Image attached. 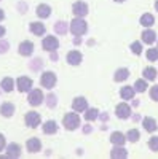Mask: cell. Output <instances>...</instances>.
I'll return each instance as SVG.
<instances>
[{
	"label": "cell",
	"instance_id": "obj_29",
	"mask_svg": "<svg viewBox=\"0 0 158 159\" xmlns=\"http://www.w3.org/2000/svg\"><path fill=\"white\" fill-rule=\"evenodd\" d=\"M99 116V111L96 108H88L86 113H85V119L86 121H93V119H96Z\"/></svg>",
	"mask_w": 158,
	"mask_h": 159
},
{
	"label": "cell",
	"instance_id": "obj_26",
	"mask_svg": "<svg viewBox=\"0 0 158 159\" xmlns=\"http://www.w3.org/2000/svg\"><path fill=\"white\" fill-rule=\"evenodd\" d=\"M155 22V18L153 15H150V13H146V15L141 16V24L144 25V27H150V25H153Z\"/></svg>",
	"mask_w": 158,
	"mask_h": 159
},
{
	"label": "cell",
	"instance_id": "obj_33",
	"mask_svg": "<svg viewBox=\"0 0 158 159\" xmlns=\"http://www.w3.org/2000/svg\"><path fill=\"white\" fill-rule=\"evenodd\" d=\"M147 59L152 61V62L158 59V48H150V49H147Z\"/></svg>",
	"mask_w": 158,
	"mask_h": 159
},
{
	"label": "cell",
	"instance_id": "obj_38",
	"mask_svg": "<svg viewBox=\"0 0 158 159\" xmlns=\"http://www.w3.org/2000/svg\"><path fill=\"white\" fill-rule=\"evenodd\" d=\"M150 97H152V100H156L158 102V84L150 88Z\"/></svg>",
	"mask_w": 158,
	"mask_h": 159
},
{
	"label": "cell",
	"instance_id": "obj_44",
	"mask_svg": "<svg viewBox=\"0 0 158 159\" xmlns=\"http://www.w3.org/2000/svg\"><path fill=\"white\" fill-rule=\"evenodd\" d=\"M5 18V13H3V10H0V21H2Z\"/></svg>",
	"mask_w": 158,
	"mask_h": 159
},
{
	"label": "cell",
	"instance_id": "obj_6",
	"mask_svg": "<svg viewBox=\"0 0 158 159\" xmlns=\"http://www.w3.org/2000/svg\"><path fill=\"white\" fill-rule=\"evenodd\" d=\"M43 100V92L40 89H32L29 92V97H27V102L31 105H34V107H37V105H40Z\"/></svg>",
	"mask_w": 158,
	"mask_h": 159
},
{
	"label": "cell",
	"instance_id": "obj_8",
	"mask_svg": "<svg viewBox=\"0 0 158 159\" xmlns=\"http://www.w3.org/2000/svg\"><path fill=\"white\" fill-rule=\"evenodd\" d=\"M16 84H18V91L19 92H27V91L32 89V80L27 78V76H19Z\"/></svg>",
	"mask_w": 158,
	"mask_h": 159
},
{
	"label": "cell",
	"instance_id": "obj_32",
	"mask_svg": "<svg viewBox=\"0 0 158 159\" xmlns=\"http://www.w3.org/2000/svg\"><path fill=\"white\" fill-rule=\"evenodd\" d=\"M2 89L7 91V92L13 91V80L11 78H3L2 80Z\"/></svg>",
	"mask_w": 158,
	"mask_h": 159
},
{
	"label": "cell",
	"instance_id": "obj_15",
	"mask_svg": "<svg viewBox=\"0 0 158 159\" xmlns=\"http://www.w3.org/2000/svg\"><path fill=\"white\" fill-rule=\"evenodd\" d=\"M110 156L113 159H120V157H126L128 156V151L123 148V145H115V148L110 151Z\"/></svg>",
	"mask_w": 158,
	"mask_h": 159
},
{
	"label": "cell",
	"instance_id": "obj_4",
	"mask_svg": "<svg viewBox=\"0 0 158 159\" xmlns=\"http://www.w3.org/2000/svg\"><path fill=\"white\" fill-rule=\"evenodd\" d=\"M58 46H59V42H58V38L53 37V35L45 37V40L42 42V48H43L45 51H50V52H53L55 49H58Z\"/></svg>",
	"mask_w": 158,
	"mask_h": 159
},
{
	"label": "cell",
	"instance_id": "obj_43",
	"mask_svg": "<svg viewBox=\"0 0 158 159\" xmlns=\"http://www.w3.org/2000/svg\"><path fill=\"white\" fill-rule=\"evenodd\" d=\"M51 61H58V54H56V52H51Z\"/></svg>",
	"mask_w": 158,
	"mask_h": 159
},
{
	"label": "cell",
	"instance_id": "obj_39",
	"mask_svg": "<svg viewBox=\"0 0 158 159\" xmlns=\"http://www.w3.org/2000/svg\"><path fill=\"white\" fill-rule=\"evenodd\" d=\"M3 148H5V137L0 134V151H2Z\"/></svg>",
	"mask_w": 158,
	"mask_h": 159
},
{
	"label": "cell",
	"instance_id": "obj_10",
	"mask_svg": "<svg viewBox=\"0 0 158 159\" xmlns=\"http://www.w3.org/2000/svg\"><path fill=\"white\" fill-rule=\"evenodd\" d=\"M72 108L75 111H86L88 110V102L85 97H75L72 102Z\"/></svg>",
	"mask_w": 158,
	"mask_h": 159
},
{
	"label": "cell",
	"instance_id": "obj_3",
	"mask_svg": "<svg viewBox=\"0 0 158 159\" xmlns=\"http://www.w3.org/2000/svg\"><path fill=\"white\" fill-rule=\"evenodd\" d=\"M40 84L45 88V89H53L56 84V75L53 72H45L40 78Z\"/></svg>",
	"mask_w": 158,
	"mask_h": 159
},
{
	"label": "cell",
	"instance_id": "obj_21",
	"mask_svg": "<svg viewBox=\"0 0 158 159\" xmlns=\"http://www.w3.org/2000/svg\"><path fill=\"white\" fill-rule=\"evenodd\" d=\"M56 132H58V124L55 121H46L43 124V134L51 135V134H56Z\"/></svg>",
	"mask_w": 158,
	"mask_h": 159
},
{
	"label": "cell",
	"instance_id": "obj_9",
	"mask_svg": "<svg viewBox=\"0 0 158 159\" xmlns=\"http://www.w3.org/2000/svg\"><path fill=\"white\" fill-rule=\"evenodd\" d=\"M115 113L120 119H126V118L131 116V107L126 105V103H118L117 108H115Z\"/></svg>",
	"mask_w": 158,
	"mask_h": 159
},
{
	"label": "cell",
	"instance_id": "obj_35",
	"mask_svg": "<svg viewBox=\"0 0 158 159\" xmlns=\"http://www.w3.org/2000/svg\"><path fill=\"white\" fill-rule=\"evenodd\" d=\"M149 148L152 151H158V137H152L149 140Z\"/></svg>",
	"mask_w": 158,
	"mask_h": 159
},
{
	"label": "cell",
	"instance_id": "obj_28",
	"mask_svg": "<svg viewBox=\"0 0 158 159\" xmlns=\"http://www.w3.org/2000/svg\"><path fill=\"white\" fill-rule=\"evenodd\" d=\"M139 137H141V134H139V130L137 129H131L128 134H126V140H129V142H137L139 140Z\"/></svg>",
	"mask_w": 158,
	"mask_h": 159
},
{
	"label": "cell",
	"instance_id": "obj_1",
	"mask_svg": "<svg viewBox=\"0 0 158 159\" xmlns=\"http://www.w3.org/2000/svg\"><path fill=\"white\" fill-rule=\"evenodd\" d=\"M70 32L74 34V35H83L85 32H86V29H88V25H86V22L83 21V18H75L72 22H70Z\"/></svg>",
	"mask_w": 158,
	"mask_h": 159
},
{
	"label": "cell",
	"instance_id": "obj_16",
	"mask_svg": "<svg viewBox=\"0 0 158 159\" xmlns=\"http://www.w3.org/2000/svg\"><path fill=\"white\" fill-rule=\"evenodd\" d=\"M142 126H144V129H146L147 132H155L158 129L156 121H155L153 118H144L142 119Z\"/></svg>",
	"mask_w": 158,
	"mask_h": 159
},
{
	"label": "cell",
	"instance_id": "obj_17",
	"mask_svg": "<svg viewBox=\"0 0 158 159\" xmlns=\"http://www.w3.org/2000/svg\"><path fill=\"white\" fill-rule=\"evenodd\" d=\"M50 15H51V7L50 5L42 3V5L37 7V16L38 18H50Z\"/></svg>",
	"mask_w": 158,
	"mask_h": 159
},
{
	"label": "cell",
	"instance_id": "obj_11",
	"mask_svg": "<svg viewBox=\"0 0 158 159\" xmlns=\"http://www.w3.org/2000/svg\"><path fill=\"white\" fill-rule=\"evenodd\" d=\"M26 147H27V151L29 153H38V151H40V148H42V143H40V140H38L37 137H32V139L27 140Z\"/></svg>",
	"mask_w": 158,
	"mask_h": 159
},
{
	"label": "cell",
	"instance_id": "obj_12",
	"mask_svg": "<svg viewBox=\"0 0 158 159\" xmlns=\"http://www.w3.org/2000/svg\"><path fill=\"white\" fill-rule=\"evenodd\" d=\"M82 59H83V56H82L80 51H70V52H67V62L70 65H78L82 62Z\"/></svg>",
	"mask_w": 158,
	"mask_h": 159
},
{
	"label": "cell",
	"instance_id": "obj_24",
	"mask_svg": "<svg viewBox=\"0 0 158 159\" xmlns=\"http://www.w3.org/2000/svg\"><path fill=\"white\" fill-rule=\"evenodd\" d=\"M110 142L113 145H123L126 142V137L122 134V132H113V134L110 135Z\"/></svg>",
	"mask_w": 158,
	"mask_h": 159
},
{
	"label": "cell",
	"instance_id": "obj_13",
	"mask_svg": "<svg viewBox=\"0 0 158 159\" xmlns=\"http://www.w3.org/2000/svg\"><path fill=\"white\" fill-rule=\"evenodd\" d=\"M7 156L8 157H19L21 156V147L18 143H10L8 147H7Z\"/></svg>",
	"mask_w": 158,
	"mask_h": 159
},
{
	"label": "cell",
	"instance_id": "obj_31",
	"mask_svg": "<svg viewBox=\"0 0 158 159\" xmlns=\"http://www.w3.org/2000/svg\"><path fill=\"white\" fill-rule=\"evenodd\" d=\"M45 100H46V105H48L50 108H55L56 105H58V97L55 94H48Z\"/></svg>",
	"mask_w": 158,
	"mask_h": 159
},
{
	"label": "cell",
	"instance_id": "obj_30",
	"mask_svg": "<svg viewBox=\"0 0 158 159\" xmlns=\"http://www.w3.org/2000/svg\"><path fill=\"white\" fill-rule=\"evenodd\" d=\"M146 89H147V81H146V80H137V81L134 83V91L144 92Z\"/></svg>",
	"mask_w": 158,
	"mask_h": 159
},
{
	"label": "cell",
	"instance_id": "obj_20",
	"mask_svg": "<svg viewBox=\"0 0 158 159\" xmlns=\"http://www.w3.org/2000/svg\"><path fill=\"white\" fill-rule=\"evenodd\" d=\"M134 88H131V86H125V88H122L120 89V96H122V99H125V100H129V99H133L134 97Z\"/></svg>",
	"mask_w": 158,
	"mask_h": 159
},
{
	"label": "cell",
	"instance_id": "obj_47",
	"mask_svg": "<svg viewBox=\"0 0 158 159\" xmlns=\"http://www.w3.org/2000/svg\"><path fill=\"white\" fill-rule=\"evenodd\" d=\"M0 2H2V0H0Z\"/></svg>",
	"mask_w": 158,
	"mask_h": 159
},
{
	"label": "cell",
	"instance_id": "obj_7",
	"mask_svg": "<svg viewBox=\"0 0 158 159\" xmlns=\"http://www.w3.org/2000/svg\"><path fill=\"white\" fill-rule=\"evenodd\" d=\"M72 13L77 18H83L88 15V5L85 2H75L72 5Z\"/></svg>",
	"mask_w": 158,
	"mask_h": 159
},
{
	"label": "cell",
	"instance_id": "obj_40",
	"mask_svg": "<svg viewBox=\"0 0 158 159\" xmlns=\"http://www.w3.org/2000/svg\"><path fill=\"white\" fill-rule=\"evenodd\" d=\"M91 130H93V127H91V126H85V127H83L85 134H91Z\"/></svg>",
	"mask_w": 158,
	"mask_h": 159
},
{
	"label": "cell",
	"instance_id": "obj_37",
	"mask_svg": "<svg viewBox=\"0 0 158 159\" xmlns=\"http://www.w3.org/2000/svg\"><path fill=\"white\" fill-rule=\"evenodd\" d=\"M8 48H10V43L7 40H0V54H3L5 51H8Z\"/></svg>",
	"mask_w": 158,
	"mask_h": 159
},
{
	"label": "cell",
	"instance_id": "obj_19",
	"mask_svg": "<svg viewBox=\"0 0 158 159\" xmlns=\"http://www.w3.org/2000/svg\"><path fill=\"white\" fill-rule=\"evenodd\" d=\"M0 113H2V116H7V118H10L13 113H15V105H13V103H10V102L3 103L2 107H0Z\"/></svg>",
	"mask_w": 158,
	"mask_h": 159
},
{
	"label": "cell",
	"instance_id": "obj_27",
	"mask_svg": "<svg viewBox=\"0 0 158 159\" xmlns=\"http://www.w3.org/2000/svg\"><path fill=\"white\" fill-rule=\"evenodd\" d=\"M142 75H144L146 80H149V81H153V80L156 78V70L153 67H147V69H144Z\"/></svg>",
	"mask_w": 158,
	"mask_h": 159
},
{
	"label": "cell",
	"instance_id": "obj_36",
	"mask_svg": "<svg viewBox=\"0 0 158 159\" xmlns=\"http://www.w3.org/2000/svg\"><path fill=\"white\" fill-rule=\"evenodd\" d=\"M131 51H133L134 54H141V52H142V46H141V43H139V42H134L133 45H131Z\"/></svg>",
	"mask_w": 158,
	"mask_h": 159
},
{
	"label": "cell",
	"instance_id": "obj_25",
	"mask_svg": "<svg viewBox=\"0 0 158 159\" xmlns=\"http://www.w3.org/2000/svg\"><path fill=\"white\" fill-rule=\"evenodd\" d=\"M69 30V24L67 22H64V21H58L55 24V32H58L59 35H64V34H67Z\"/></svg>",
	"mask_w": 158,
	"mask_h": 159
},
{
	"label": "cell",
	"instance_id": "obj_14",
	"mask_svg": "<svg viewBox=\"0 0 158 159\" xmlns=\"http://www.w3.org/2000/svg\"><path fill=\"white\" fill-rule=\"evenodd\" d=\"M18 51H19V54H22V56H31L32 51H34V43H31V42H22V43L19 45Z\"/></svg>",
	"mask_w": 158,
	"mask_h": 159
},
{
	"label": "cell",
	"instance_id": "obj_5",
	"mask_svg": "<svg viewBox=\"0 0 158 159\" xmlns=\"http://www.w3.org/2000/svg\"><path fill=\"white\" fill-rule=\"evenodd\" d=\"M24 121H26V126L35 129L37 126H40V115H38L37 111H29L27 115H26Z\"/></svg>",
	"mask_w": 158,
	"mask_h": 159
},
{
	"label": "cell",
	"instance_id": "obj_23",
	"mask_svg": "<svg viewBox=\"0 0 158 159\" xmlns=\"http://www.w3.org/2000/svg\"><path fill=\"white\" fill-rule=\"evenodd\" d=\"M129 76V70L128 69H118L117 72H115V76H113V80L115 81H125V80Z\"/></svg>",
	"mask_w": 158,
	"mask_h": 159
},
{
	"label": "cell",
	"instance_id": "obj_42",
	"mask_svg": "<svg viewBox=\"0 0 158 159\" xmlns=\"http://www.w3.org/2000/svg\"><path fill=\"white\" fill-rule=\"evenodd\" d=\"M5 35V27L3 25H0V37H3Z\"/></svg>",
	"mask_w": 158,
	"mask_h": 159
},
{
	"label": "cell",
	"instance_id": "obj_18",
	"mask_svg": "<svg viewBox=\"0 0 158 159\" xmlns=\"http://www.w3.org/2000/svg\"><path fill=\"white\" fill-rule=\"evenodd\" d=\"M142 40H144V43L152 45V43L155 42V40H156V34H155L153 30L147 29V30H144V32H142Z\"/></svg>",
	"mask_w": 158,
	"mask_h": 159
},
{
	"label": "cell",
	"instance_id": "obj_22",
	"mask_svg": "<svg viewBox=\"0 0 158 159\" xmlns=\"http://www.w3.org/2000/svg\"><path fill=\"white\" fill-rule=\"evenodd\" d=\"M31 32L38 35V37L43 35L45 34V24H42V22H32L31 24Z\"/></svg>",
	"mask_w": 158,
	"mask_h": 159
},
{
	"label": "cell",
	"instance_id": "obj_34",
	"mask_svg": "<svg viewBox=\"0 0 158 159\" xmlns=\"http://www.w3.org/2000/svg\"><path fill=\"white\" fill-rule=\"evenodd\" d=\"M42 65H43V61L42 59H35L34 62H31V70H34V72H37V70H40L42 69Z\"/></svg>",
	"mask_w": 158,
	"mask_h": 159
},
{
	"label": "cell",
	"instance_id": "obj_45",
	"mask_svg": "<svg viewBox=\"0 0 158 159\" xmlns=\"http://www.w3.org/2000/svg\"><path fill=\"white\" fill-rule=\"evenodd\" d=\"M155 10L158 11V0H156V2H155Z\"/></svg>",
	"mask_w": 158,
	"mask_h": 159
},
{
	"label": "cell",
	"instance_id": "obj_41",
	"mask_svg": "<svg viewBox=\"0 0 158 159\" xmlns=\"http://www.w3.org/2000/svg\"><path fill=\"white\" fill-rule=\"evenodd\" d=\"M99 118L102 119V121H107V119H109V115H107V113H102V115H99Z\"/></svg>",
	"mask_w": 158,
	"mask_h": 159
},
{
	"label": "cell",
	"instance_id": "obj_46",
	"mask_svg": "<svg viewBox=\"0 0 158 159\" xmlns=\"http://www.w3.org/2000/svg\"><path fill=\"white\" fill-rule=\"evenodd\" d=\"M115 2H125V0H115Z\"/></svg>",
	"mask_w": 158,
	"mask_h": 159
},
{
	"label": "cell",
	"instance_id": "obj_2",
	"mask_svg": "<svg viewBox=\"0 0 158 159\" xmlns=\"http://www.w3.org/2000/svg\"><path fill=\"white\" fill-rule=\"evenodd\" d=\"M62 124L65 126V129L75 130L78 126H80V116H78L77 113H67L62 119Z\"/></svg>",
	"mask_w": 158,
	"mask_h": 159
}]
</instances>
